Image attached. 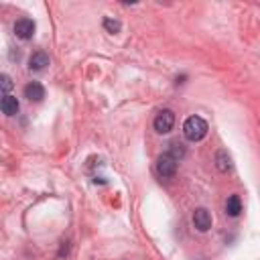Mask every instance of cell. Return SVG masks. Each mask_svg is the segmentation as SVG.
<instances>
[{
  "label": "cell",
  "instance_id": "10",
  "mask_svg": "<svg viewBox=\"0 0 260 260\" xmlns=\"http://www.w3.org/2000/svg\"><path fill=\"white\" fill-rule=\"evenodd\" d=\"M226 212L228 215H232V217H238L242 212V201H240V197L238 195H230L228 197V201H226Z\"/></svg>",
  "mask_w": 260,
  "mask_h": 260
},
{
  "label": "cell",
  "instance_id": "7",
  "mask_svg": "<svg viewBox=\"0 0 260 260\" xmlns=\"http://www.w3.org/2000/svg\"><path fill=\"white\" fill-rule=\"evenodd\" d=\"M0 110H2V114H6V116H15V114H18L20 110V104L15 96H4V98H0Z\"/></svg>",
  "mask_w": 260,
  "mask_h": 260
},
{
  "label": "cell",
  "instance_id": "3",
  "mask_svg": "<svg viewBox=\"0 0 260 260\" xmlns=\"http://www.w3.org/2000/svg\"><path fill=\"white\" fill-rule=\"evenodd\" d=\"M157 173L161 177H165V179H169V177H175L177 173V161L171 159L167 153L161 154V157L157 159Z\"/></svg>",
  "mask_w": 260,
  "mask_h": 260
},
{
  "label": "cell",
  "instance_id": "12",
  "mask_svg": "<svg viewBox=\"0 0 260 260\" xmlns=\"http://www.w3.org/2000/svg\"><path fill=\"white\" fill-rule=\"evenodd\" d=\"M15 88V84H13V79H10L6 74H0V98H4V96H8V92Z\"/></svg>",
  "mask_w": 260,
  "mask_h": 260
},
{
  "label": "cell",
  "instance_id": "5",
  "mask_svg": "<svg viewBox=\"0 0 260 260\" xmlns=\"http://www.w3.org/2000/svg\"><path fill=\"white\" fill-rule=\"evenodd\" d=\"M193 226L199 232H207L212 228V215L205 207H197V210L193 212Z\"/></svg>",
  "mask_w": 260,
  "mask_h": 260
},
{
  "label": "cell",
  "instance_id": "11",
  "mask_svg": "<svg viewBox=\"0 0 260 260\" xmlns=\"http://www.w3.org/2000/svg\"><path fill=\"white\" fill-rule=\"evenodd\" d=\"M185 153H187V151H185V147H183L181 142H171V144H169V153H167V154H169L171 159L179 161V159H183V157H185Z\"/></svg>",
  "mask_w": 260,
  "mask_h": 260
},
{
  "label": "cell",
  "instance_id": "1",
  "mask_svg": "<svg viewBox=\"0 0 260 260\" xmlns=\"http://www.w3.org/2000/svg\"><path fill=\"white\" fill-rule=\"evenodd\" d=\"M183 134L187 140L197 142L207 134V122L201 116H189L183 124Z\"/></svg>",
  "mask_w": 260,
  "mask_h": 260
},
{
  "label": "cell",
  "instance_id": "8",
  "mask_svg": "<svg viewBox=\"0 0 260 260\" xmlns=\"http://www.w3.org/2000/svg\"><path fill=\"white\" fill-rule=\"evenodd\" d=\"M47 65H49V57H47V53H43V51H37V53H33L29 59V67L33 71H43Z\"/></svg>",
  "mask_w": 260,
  "mask_h": 260
},
{
  "label": "cell",
  "instance_id": "6",
  "mask_svg": "<svg viewBox=\"0 0 260 260\" xmlns=\"http://www.w3.org/2000/svg\"><path fill=\"white\" fill-rule=\"evenodd\" d=\"M25 98L31 102H41L45 98V88L39 84V81H31L25 88Z\"/></svg>",
  "mask_w": 260,
  "mask_h": 260
},
{
  "label": "cell",
  "instance_id": "4",
  "mask_svg": "<svg viewBox=\"0 0 260 260\" xmlns=\"http://www.w3.org/2000/svg\"><path fill=\"white\" fill-rule=\"evenodd\" d=\"M15 35L18 39H23V41H29V39H33L35 35V23L31 18H20L15 23Z\"/></svg>",
  "mask_w": 260,
  "mask_h": 260
},
{
  "label": "cell",
  "instance_id": "9",
  "mask_svg": "<svg viewBox=\"0 0 260 260\" xmlns=\"http://www.w3.org/2000/svg\"><path fill=\"white\" fill-rule=\"evenodd\" d=\"M215 165H217V171L220 173H228L232 169V159H230V154H228V151H217L215 154Z\"/></svg>",
  "mask_w": 260,
  "mask_h": 260
},
{
  "label": "cell",
  "instance_id": "2",
  "mask_svg": "<svg viewBox=\"0 0 260 260\" xmlns=\"http://www.w3.org/2000/svg\"><path fill=\"white\" fill-rule=\"evenodd\" d=\"M175 126V112L173 110H161L154 116V130L159 134H169Z\"/></svg>",
  "mask_w": 260,
  "mask_h": 260
},
{
  "label": "cell",
  "instance_id": "13",
  "mask_svg": "<svg viewBox=\"0 0 260 260\" xmlns=\"http://www.w3.org/2000/svg\"><path fill=\"white\" fill-rule=\"evenodd\" d=\"M104 27H106L110 33H118V31H120V23H118V20H112V18L104 20Z\"/></svg>",
  "mask_w": 260,
  "mask_h": 260
}]
</instances>
